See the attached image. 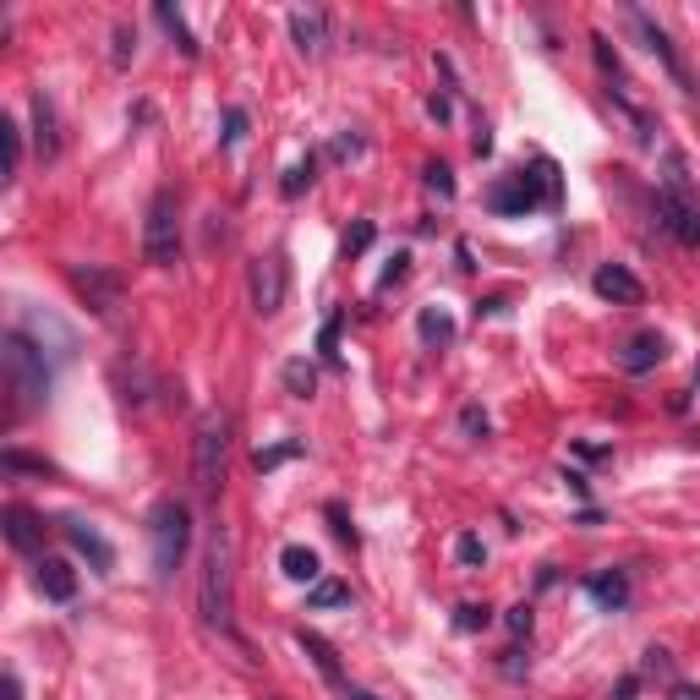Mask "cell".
<instances>
[{
    "mask_svg": "<svg viewBox=\"0 0 700 700\" xmlns=\"http://www.w3.org/2000/svg\"><path fill=\"white\" fill-rule=\"evenodd\" d=\"M662 170H668V181H662V192H657L662 230H668L673 241H684V247H700V197H695V181H690V159H684L679 148H668Z\"/></svg>",
    "mask_w": 700,
    "mask_h": 700,
    "instance_id": "obj_1",
    "label": "cell"
},
{
    "mask_svg": "<svg viewBox=\"0 0 700 700\" xmlns=\"http://www.w3.org/2000/svg\"><path fill=\"white\" fill-rule=\"evenodd\" d=\"M0 367H6V383H11V394H17V411L44 405V394H50V367H44V350L22 329H11L6 340H0Z\"/></svg>",
    "mask_w": 700,
    "mask_h": 700,
    "instance_id": "obj_2",
    "label": "cell"
},
{
    "mask_svg": "<svg viewBox=\"0 0 700 700\" xmlns=\"http://www.w3.org/2000/svg\"><path fill=\"white\" fill-rule=\"evenodd\" d=\"M536 203L558 208V165L553 159H536L531 170L509 175V181H498L493 192H487V208H493V214H531Z\"/></svg>",
    "mask_w": 700,
    "mask_h": 700,
    "instance_id": "obj_3",
    "label": "cell"
},
{
    "mask_svg": "<svg viewBox=\"0 0 700 700\" xmlns=\"http://www.w3.org/2000/svg\"><path fill=\"white\" fill-rule=\"evenodd\" d=\"M230 564H236V542H230L225 525H214L203 558V618L214 629H230Z\"/></svg>",
    "mask_w": 700,
    "mask_h": 700,
    "instance_id": "obj_4",
    "label": "cell"
},
{
    "mask_svg": "<svg viewBox=\"0 0 700 700\" xmlns=\"http://www.w3.org/2000/svg\"><path fill=\"white\" fill-rule=\"evenodd\" d=\"M148 542H154V575L170 580L186 558V542H192V515H186V504L165 498V504L148 515Z\"/></svg>",
    "mask_w": 700,
    "mask_h": 700,
    "instance_id": "obj_5",
    "label": "cell"
},
{
    "mask_svg": "<svg viewBox=\"0 0 700 700\" xmlns=\"http://www.w3.org/2000/svg\"><path fill=\"white\" fill-rule=\"evenodd\" d=\"M225 449H230V411H208L203 422H197V438H192V476H197V493L203 498L219 493Z\"/></svg>",
    "mask_w": 700,
    "mask_h": 700,
    "instance_id": "obj_6",
    "label": "cell"
},
{
    "mask_svg": "<svg viewBox=\"0 0 700 700\" xmlns=\"http://www.w3.org/2000/svg\"><path fill=\"white\" fill-rule=\"evenodd\" d=\"M143 258L154 263V268H170L175 258H181V219H175V192H154V203H148Z\"/></svg>",
    "mask_w": 700,
    "mask_h": 700,
    "instance_id": "obj_7",
    "label": "cell"
},
{
    "mask_svg": "<svg viewBox=\"0 0 700 700\" xmlns=\"http://www.w3.org/2000/svg\"><path fill=\"white\" fill-rule=\"evenodd\" d=\"M72 285H77V296H83L88 307L99 312V318L121 307V290H126L121 274H115V268H99V263H77V268H72Z\"/></svg>",
    "mask_w": 700,
    "mask_h": 700,
    "instance_id": "obj_8",
    "label": "cell"
},
{
    "mask_svg": "<svg viewBox=\"0 0 700 700\" xmlns=\"http://www.w3.org/2000/svg\"><path fill=\"white\" fill-rule=\"evenodd\" d=\"M247 285H252V307H258V318H274V312L285 307V268H279V258H252Z\"/></svg>",
    "mask_w": 700,
    "mask_h": 700,
    "instance_id": "obj_9",
    "label": "cell"
},
{
    "mask_svg": "<svg viewBox=\"0 0 700 700\" xmlns=\"http://www.w3.org/2000/svg\"><path fill=\"white\" fill-rule=\"evenodd\" d=\"M629 17H635V28H640V39H646V50H651V55H657V61H662V66H668V72H673V83H679L684 93H695L700 83H695V77H690V66H684V61H679V50H673V39H668V33H662V28H657V22H651V17H646V11H629Z\"/></svg>",
    "mask_w": 700,
    "mask_h": 700,
    "instance_id": "obj_10",
    "label": "cell"
},
{
    "mask_svg": "<svg viewBox=\"0 0 700 700\" xmlns=\"http://www.w3.org/2000/svg\"><path fill=\"white\" fill-rule=\"evenodd\" d=\"M591 290H597L602 301H613V307H640V301H646V285H640L624 263H602L597 274H591Z\"/></svg>",
    "mask_w": 700,
    "mask_h": 700,
    "instance_id": "obj_11",
    "label": "cell"
},
{
    "mask_svg": "<svg viewBox=\"0 0 700 700\" xmlns=\"http://www.w3.org/2000/svg\"><path fill=\"white\" fill-rule=\"evenodd\" d=\"M662 356H668V340H662L657 329H640V334H629V340H624V350H618V367L640 378V372H651Z\"/></svg>",
    "mask_w": 700,
    "mask_h": 700,
    "instance_id": "obj_12",
    "label": "cell"
},
{
    "mask_svg": "<svg viewBox=\"0 0 700 700\" xmlns=\"http://www.w3.org/2000/svg\"><path fill=\"white\" fill-rule=\"evenodd\" d=\"M61 531H66V542H72V547H77V553H83V558H88V564H93V569H99V575H110V569H115V547H110V542H104V536H99V531H93V525H88V520H66V525H61Z\"/></svg>",
    "mask_w": 700,
    "mask_h": 700,
    "instance_id": "obj_13",
    "label": "cell"
},
{
    "mask_svg": "<svg viewBox=\"0 0 700 700\" xmlns=\"http://www.w3.org/2000/svg\"><path fill=\"white\" fill-rule=\"evenodd\" d=\"M33 148H39L44 165L61 154V121H55V104L44 93H33Z\"/></svg>",
    "mask_w": 700,
    "mask_h": 700,
    "instance_id": "obj_14",
    "label": "cell"
},
{
    "mask_svg": "<svg viewBox=\"0 0 700 700\" xmlns=\"http://www.w3.org/2000/svg\"><path fill=\"white\" fill-rule=\"evenodd\" d=\"M39 591L50 602H72L77 597V569L66 558H39Z\"/></svg>",
    "mask_w": 700,
    "mask_h": 700,
    "instance_id": "obj_15",
    "label": "cell"
},
{
    "mask_svg": "<svg viewBox=\"0 0 700 700\" xmlns=\"http://www.w3.org/2000/svg\"><path fill=\"white\" fill-rule=\"evenodd\" d=\"M6 542L17 547V553H39V542H44V525L33 509H22V504H11L6 509Z\"/></svg>",
    "mask_w": 700,
    "mask_h": 700,
    "instance_id": "obj_16",
    "label": "cell"
},
{
    "mask_svg": "<svg viewBox=\"0 0 700 700\" xmlns=\"http://www.w3.org/2000/svg\"><path fill=\"white\" fill-rule=\"evenodd\" d=\"M586 591H591V602H597V608L618 613L629 602V575H624V569H602V575L586 580Z\"/></svg>",
    "mask_w": 700,
    "mask_h": 700,
    "instance_id": "obj_17",
    "label": "cell"
},
{
    "mask_svg": "<svg viewBox=\"0 0 700 700\" xmlns=\"http://www.w3.org/2000/svg\"><path fill=\"white\" fill-rule=\"evenodd\" d=\"M290 33H296V44L307 55L329 50V22H323V11H290Z\"/></svg>",
    "mask_w": 700,
    "mask_h": 700,
    "instance_id": "obj_18",
    "label": "cell"
},
{
    "mask_svg": "<svg viewBox=\"0 0 700 700\" xmlns=\"http://www.w3.org/2000/svg\"><path fill=\"white\" fill-rule=\"evenodd\" d=\"M296 646L307 651L312 662H318V673H323L329 684H345V673H340V657H334V646L318 635V629H296Z\"/></svg>",
    "mask_w": 700,
    "mask_h": 700,
    "instance_id": "obj_19",
    "label": "cell"
},
{
    "mask_svg": "<svg viewBox=\"0 0 700 700\" xmlns=\"http://www.w3.org/2000/svg\"><path fill=\"white\" fill-rule=\"evenodd\" d=\"M279 569H285L290 580H301V586H318V580H323V569H318V553H312V547H301V542L279 547Z\"/></svg>",
    "mask_w": 700,
    "mask_h": 700,
    "instance_id": "obj_20",
    "label": "cell"
},
{
    "mask_svg": "<svg viewBox=\"0 0 700 700\" xmlns=\"http://www.w3.org/2000/svg\"><path fill=\"white\" fill-rule=\"evenodd\" d=\"M416 334H422L427 345H449L454 340V318L443 307H422L416 312Z\"/></svg>",
    "mask_w": 700,
    "mask_h": 700,
    "instance_id": "obj_21",
    "label": "cell"
},
{
    "mask_svg": "<svg viewBox=\"0 0 700 700\" xmlns=\"http://www.w3.org/2000/svg\"><path fill=\"white\" fill-rule=\"evenodd\" d=\"M345 602H350V586L334 580V575H323L318 586H307V608H345Z\"/></svg>",
    "mask_w": 700,
    "mask_h": 700,
    "instance_id": "obj_22",
    "label": "cell"
},
{
    "mask_svg": "<svg viewBox=\"0 0 700 700\" xmlns=\"http://www.w3.org/2000/svg\"><path fill=\"white\" fill-rule=\"evenodd\" d=\"M154 17H159V22H165V28H170V39L181 44V55H197V39H192V28H186V22H181V11H175L170 0H159V6H154Z\"/></svg>",
    "mask_w": 700,
    "mask_h": 700,
    "instance_id": "obj_23",
    "label": "cell"
},
{
    "mask_svg": "<svg viewBox=\"0 0 700 700\" xmlns=\"http://www.w3.org/2000/svg\"><path fill=\"white\" fill-rule=\"evenodd\" d=\"M285 389L296 394V400H312V389H318V372H312V361H285Z\"/></svg>",
    "mask_w": 700,
    "mask_h": 700,
    "instance_id": "obj_24",
    "label": "cell"
},
{
    "mask_svg": "<svg viewBox=\"0 0 700 700\" xmlns=\"http://www.w3.org/2000/svg\"><path fill=\"white\" fill-rule=\"evenodd\" d=\"M340 329H345V312L334 307L329 318H323V329H318V350H323V361H329V367H340Z\"/></svg>",
    "mask_w": 700,
    "mask_h": 700,
    "instance_id": "obj_25",
    "label": "cell"
},
{
    "mask_svg": "<svg viewBox=\"0 0 700 700\" xmlns=\"http://www.w3.org/2000/svg\"><path fill=\"white\" fill-rule=\"evenodd\" d=\"M312 170H318V159H296V165H290L285 170V181H279V192H285V197H301V192H307V186H312Z\"/></svg>",
    "mask_w": 700,
    "mask_h": 700,
    "instance_id": "obj_26",
    "label": "cell"
},
{
    "mask_svg": "<svg viewBox=\"0 0 700 700\" xmlns=\"http://www.w3.org/2000/svg\"><path fill=\"white\" fill-rule=\"evenodd\" d=\"M493 624V608H482V602H465V608H454V629L460 635H476V629Z\"/></svg>",
    "mask_w": 700,
    "mask_h": 700,
    "instance_id": "obj_27",
    "label": "cell"
},
{
    "mask_svg": "<svg viewBox=\"0 0 700 700\" xmlns=\"http://www.w3.org/2000/svg\"><path fill=\"white\" fill-rule=\"evenodd\" d=\"M301 449H307V443H301V438H290V443H274V449H258V460H252V465H258V471H274V465L296 460Z\"/></svg>",
    "mask_w": 700,
    "mask_h": 700,
    "instance_id": "obj_28",
    "label": "cell"
},
{
    "mask_svg": "<svg viewBox=\"0 0 700 700\" xmlns=\"http://www.w3.org/2000/svg\"><path fill=\"white\" fill-rule=\"evenodd\" d=\"M0 132H6V175L22 170V126L17 121H0Z\"/></svg>",
    "mask_w": 700,
    "mask_h": 700,
    "instance_id": "obj_29",
    "label": "cell"
},
{
    "mask_svg": "<svg viewBox=\"0 0 700 700\" xmlns=\"http://www.w3.org/2000/svg\"><path fill=\"white\" fill-rule=\"evenodd\" d=\"M372 236H378V230H372V219H356V225L345 230V258H356V252H367V247H372Z\"/></svg>",
    "mask_w": 700,
    "mask_h": 700,
    "instance_id": "obj_30",
    "label": "cell"
},
{
    "mask_svg": "<svg viewBox=\"0 0 700 700\" xmlns=\"http://www.w3.org/2000/svg\"><path fill=\"white\" fill-rule=\"evenodd\" d=\"M422 175H427V192H438L443 203H449V197H454V170H449V165H438V159H433V165H427Z\"/></svg>",
    "mask_w": 700,
    "mask_h": 700,
    "instance_id": "obj_31",
    "label": "cell"
},
{
    "mask_svg": "<svg viewBox=\"0 0 700 700\" xmlns=\"http://www.w3.org/2000/svg\"><path fill=\"white\" fill-rule=\"evenodd\" d=\"M591 50H597V66L613 77V83H624V66H618V55H613V44L602 39V33H591Z\"/></svg>",
    "mask_w": 700,
    "mask_h": 700,
    "instance_id": "obj_32",
    "label": "cell"
},
{
    "mask_svg": "<svg viewBox=\"0 0 700 700\" xmlns=\"http://www.w3.org/2000/svg\"><path fill=\"white\" fill-rule=\"evenodd\" d=\"M454 558H460V564H487V547H482V536H471V531H465L460 536V542H454Z\"/></svg>",
    "mask_w": 700,
    "mask_h": 700,
    "instance_id": "obj_33",
    "label": "cell"
},
{
    "mask_svg": "<svg viewBox=\"0 0 700 700\" xmlns=\"http://www.w3.org/2000/svg\"><path fill=\"white\" fill-rule=\"evenodd\" d=\"M132 55H137V33H132V28H115V50H110V61H115V66H126Z\"/></svg>",
    "mask_w": 700,
    "mask_h": 700,
    "instance_id": "obj_34",
    "label": "cell"
},
{
    "mask_svg": "<svg viewBox=\"0 0 700 700\" xmlns=\"http://www.w3.org/2000/svg\"><path fill=\"white\" fill-rule=\"evenodd\" d=\"M460 427H465V433H471V438H487V433H493V422H487V411H476V405H465V411H460Z\"/></svg>",
    "mask_w": 700,
    "mask_h": 700,
    "instance_id": "obj_35",
    "label": "cell"
},
{
    "mask_svg": "<svg viewBox=\"0 0 700 700\" xmlns=\"http://www.w3.org/2000/svg\"><path fill=\"white\" fill-rule=\"evenodd\" d=\"M0 465H6V471H33V476H44V471H50L44 460H28V454H17V449H6V454H0Z\"/></svg>",
    "mask_w": 700,
    "mask_h": 700,
    "instance_id": "obj_36",
    "label": "cell"
},
{
    "mask_svg": "<svg viewBox=\"0 0 700 700\" xmlns=\"http://www.w3.org/2000/svg\"><path fill=\"white\" fill-rule=\"evenodd\" d=\"M504 624H509V635H531V602H515L504 613Z\"/></svg>",
    "mask_w": 700,
    "mask_h": 700,
    "instance_id": "obj_37",
    "label": "cell"
},
{
    "mask_svg": "<svg viewBox=\"0 0 700 700\" xmlns=\"http://www.w3.org/2000/svg\"><path fill=\"white\" fill-rule=\"evenodd\" d=\"M405 268H411V252H394V263L383 268V279H378V290H389V285H400L405 279Z\"/></svg>",
    "mask_w": 700,
    "mask_h": 700,
    "instance_id": "obj_38",
    "label": "cell"
},
{
    "mask_svg": "<svg viewBox=\"0 0 700 700\" xmlns=\"http://www.w3.org/2000/svg\"><path fill=\"white\" fill-rule=\"evenodd\" d=\"M241 132H247V110H225V143H241Z\"/></svg>",
    "mask_w": 700,
    "mask_h": 700,
    "instance_id": "obj_39",
    "label": "cell"
},
{
    "mask_svg": "<svg viewBox=\"0 0 700 700\" xmlns=\"http://www.w3.org/2000/svg\"><path fill=\"white\" fill-rule=\"evenodd\" d=\"M329 525H334V536H340V542H356V531H350V515H345V504H329Z\"/></svg>",
    "mask_w": 700,
    "mask_h": 700,
    "instance_id": "obj_40",
    "label": "cell"
},
{
    "mask_svg": "<svg viewBox=\"0 0 700 700\" xmlns=\"http://www.w3.org/2000/svg\"><path fill=\"white\" fill-rule=\"evenodd\" d=\"M0 700H22V679H17V673H6V679H0Z\"/></svg>",
    "mask_w": 700,
    "mask_h": 700,
    "instance_id": "obj_41",
    "label": "cell"
},
{
    "mask_svg": "<svg viewBox=\"0 0 700 700\" xmlns=\"http://www.w3.org/2000/svg\"><path fill=\"white\" fill-rule=\"evenodd\" d=\"M427 115H433V121H449V99H443V93H433V99H427Z\"/></svg>",
    "mask_w": 700,
    "mask_h": 700,
    "instance_id": "obj_42",
    "label": "cell"
},
{
    "mask_svg": "<svg viewBox=\"0 0 700 700\" xmlns=\"http://www.w3.org/2000/svg\"><path fill=\"white\" fill-rule=\"evenodd\" d=\"M471 148H476V154H493V132H487V126H476V137H471Z\"/></svg>",
    "mask_w": 700,
    "mask_h": 700,
    "instance_id": "obj_43",
    "label": "cell"
},
{
    "mask_svg": "<svg viewBox=\"0 0 700 700\" xmlns=\"http://www.w3.org/2000/svg\"><path fill=\"white\" fill-rule=\"evenodd\" d=\"M646 668H651V673H662V668H668V651L651 646V651H646Z\"/></svg>",
    "mask_w": 700,
    "mask_h": 700,
    "instance_id": "obj_44",
    "label": "cell"
},
{
    "mask_svg": "<svg viewBox=\"0 0 700 700\" xmlns=\"http://www.w3.org/2000/svg\"><path fill=\"white\" fill-rule=\"evenodd\" d=\"M356 148H361L356 137H340V143H334V159H350V154H356Z\"/></svg>",
    "mask_w": 700,
    "mask_h": 700,
    "instance_id": "obj_45",
    "label": "cell"
},
{
    "mask_svg": "<svg viewBox=\"0 0 700 700\" xmlns=\"http://www.w3.org/2000/svg\"><path fill=\"white\" fill-rule=\"evenodd\" d=\"M340 695H345V700H378L372 690H356V684H340Z\"/></svg>",
    "mask_w": 700,
    "mask_h": 700,
    "instance_id": "obj_46",
    "label": "cell"
},
{
    "mask_svg": "<svg viewBox=\"0 0 700 700\" xmlns=\"http://www.w3.org/2000/svg\"><path fill=\"white\" fill-rule=\"evenodd\" d=\"M635 690H640V679H624V684H618V695H613V700H635Z\"/></svg>",
    "mask_w": 700,
    "mask_h": 700,
    "instance_id": "obj_47",
    "label": "cell"
},
{
    "mask_svg": "<svg viewBox=\"0 0 700 700\" xmlns=\"http://www.w3.org/2000/svg\"><path fill=\"white\" fill-rule=\"evenodd\" d=\"M673 700H700V690H690V684H679V690H673Z\"/></svg>",
    "mask_w": 700,
    "mask_h": 700,
    "instance_id": "obj_48",
    "label": "cell"
},
{
    "mask_svg": "<svg viewBox=\"0 0 700 700\" xmlns=\"http://www.w3.org/2000/svg\"><path fill=\"white\" fill-rule=\"evenodd\" d=\"M695 383H700V361H695Z\"/></svg>",
    "mask_w": 700,
    "mask_h": 700,
    "instance_id": "obj_49",
    "label": "cell"
}]
</instances>
